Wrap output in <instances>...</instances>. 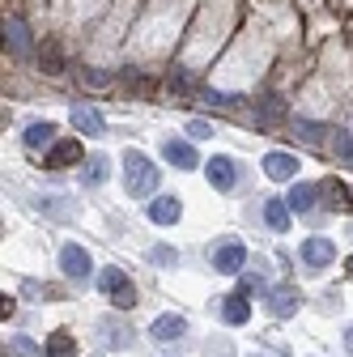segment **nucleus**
<instances>
[{"mask_svg": "<svg viewBox=\"0 0 353 357\" xmlns=\"http://www.w3.org/2000/svg\"><path fill=\"white\" fill-rule=\"evenodd\" d=\"M166 162L179 166V170H192L196 166V149L188 141H166Z\"/></svg>", "mask_w": 353, "mask_h": 357, "instance_id": "14", "label": "nucleus"}, {"mask_svg": "<svg viewBox=\"0 0 353 357\" xmlns=\"http://www.w3.org/2000/svg\"><path fill=\"white\" fill-rule=\"evenodd\" d=\"M320 196H328V208H345L349 204V192H345V183H336V178H324Z\"/></svg>", "mask_w": 353, "mask_h": 357, "instance_id": "18", "label": "nucleus"}, {"mask_svg": "<svg viewBox=\"0 0 353 357\" xmlns=\"http://www.w3.org/2000/svg\"><path fill=\"white\" fill-rule=\"evenodd\" d=\"M149 259H153V264H179V251H170V247H153V251H149Z\"/></svg>", "mask_w": 353, "mask_h": 357, "instance_id": "22", "label": "nucleus"}, {"mask_svg": "<svg viewBox=\"0 0 353 357\" xmlns=\"http://www.w3.org/2000/svg\"><path fill=\"white\" fill-rule=\"evenodd\" d=\"M158 166L141 153V149H128L123 153V183H128V196H137V200H145V196H153L158 192Z\"/></svg>", "mask_w": 353, "mask_h": 357, "instance_id": "1", "label": "nucleus"}, {"mask_svg": "<svg viewBox=\"0 0 353 357\" xmlns=\"http://www.w3.org/2000/svg\"><path fill=\"white\" fill-rule=\"evenodd\" d=\"M298 137L311 141V145H320V141H324V128H315V123H298Z\"/></svg>", "mask_w": 353, "mask_h": 357, "instance_id": "21", "label": "nucleus"}, {"mask_svg": "<svg viewBox=\"0 0 353 357\" xmlns=\"http://www.w3.org/2000/svg\"><path fill=\"white\" fill-rule=\"evenodd\" d=\"M336 149H340L345 158H353V137H340V141H336Z\"/></svg>", "mask_w": 353, "mask_h": 357, "instance_id": "25", "label": "nucleus"}, {"mask_svg": "<svg viewBox=\"0 0 353 357\" xmlns=\"http://www.w3.org/2000/svg\"><path fill=\"white\" fill-rule=\"evenodd\" d=\"M345 344H353V328H349V332H345Z\"/></svg>", "mask_w": 353, "mask_h": 357, "instance_id": "27", "label": "nucleus"}, {"mask_svg": "<svg viewBox=\"0 0 353 357\" xmlns=\"http://www.w3.org/2000/svg\"><path fill=\"white\" fill-rule=\"evenodd\" d=\"M26 145H30V149L56 145V128H52V123H30V128H26Z\"/></svg>", "mask_w": 353, "mask_h": 357, "instance_id": "17", "label": "nucleus"}, {"mask_svg": "<svg viewBox=\"0 0 353 357\" xmlns=\"http://www.w3.org/2000/svg\"><path fill=\"white\" fill-rule=\"evenodd\" d=\"M269 310H273L277 319H290L294 310H298V294H294V289H277L273 302H269Z\"/></svg>", "mask_w": 353, "mask_h": 357, "instance_id": "16", "label": "nucleus"}, {"mask_svg": "<svg viewBox=\"0 0 353 357\" xmlns=\"http://www.w3.org/2000/svg\"><path fill=\"white\" fill-rule=\"evenodd\" d=\"M302 259H306V268H328L336 259V247L328 238H306L302 243Z\"/></svg>", "mask_w": 353, "mask_h": 357, "instance_id": "8", "label": "nucleus"}, {"mask_svg": "<svg viewBox=\"0 0 353 357\" xmlns=\"http://www.w3.org/2000/svg\"><path fill=\"white\" fill-rule=\"evenodd\" d=\"M149 221H158V226L179 221V196H158V200L149 204Z\"/></svg>", "mask_w": 353, "mask_h": 357, "instance_id": "12", "label": "nucleus"}, {"mask_svg": "<svg viewBox=\"0 0 353 357\" xmlns=\"http://www.w3.org/2000/svg\"><path fill=\"white\" fill-rule=\"evenodd\" d=\"M264 174L269 178H294L298 174V158L294 153H269L264 158Z\"/></svg>", "mask_w": 353, "mask_h": 357, "instance_id": "11", "label": "nucleus"}, {"mask_svg": "<svg viewBox=\"0 0 353 357\" xmlns=\"http://www.w3.org/2000/svg\"><path fill=\"white\" fill-rule=\"evenodd\" d=\"M311 204H315V188H311V183H298V188L290 192V208H294V213H306Z\"/></svg>", "mask_w": 353, "mask_h": 357, "instance_id": "19", "label": "nucleus"}, {"mask_svg": "<svg viewBox=\"0 0 353 357\" xmlns=\"http://www.w3.org/2000/svg\"><path fill=\"white\" fill-rule=\"evenodd\" d=\"M73 128L85 132V137H103V132H107V119H103L94 107H73Z\"/></svg>", "mask_w": 353, "mask_h": 357, "instance_id": "9", "label": "nucleus"}, {"mask_svg": "<svg viewBox=\"0 0 353 357\" xmlns=\"http://www.w3.org/2000/svg\"><path fill=\"white\" fill-rule=\"evenodd\" d=\"M60 268H64V273H68L73 281H85V277L94 273V264H90V251H85V247H77V243H68V247L60 251Z\"/></svg>", "mask_w": 353, "mask_h": 357, "instance_id": "5", "label": "nucleus"}, {"mask_svg": "<svg viewBox=\"0 0 353 357\" xmlns=\"http://www.w3.org/2000/svg\"><path fill=\"white\" fill-rule=\"evenodd\" d=\"M183 332H188V319H183V315H158V319L149 324V336H153V340H162V344L179 340Z\"/></svg>", "mask_w": 353, "mask_h": 357, "instance_id": "7", "label": "nucleus"}, {"mask_svg": "<svg viewBox=\"0 0 353 357\" xmlns=\"http://www.w3.org/2000/svg\"><path fill=\"white\" fill-rule=\"evenodd\" d=\"M47 357H77V336L73 332H52L47 336Z\"/></svg>", "mask_w": 353, "mask_h": 357, "instance_id": "15", "label": "nucleus"}, {"mask_svg": "<svg viewBox=\"0 0 353 357\" xmlns=\"http://www.w3.org/2000/svg\"><path fill=\"white\" fill-rule=\"evenodd\" d=\"M243 264H247V247H243L239 238L217 243V247H213V268H217V273L234 277V273H243Z\"/></svg>", "mask_w": 353, "mask_h": 357, "instance_id": "3", "label": "nucleus"}, {"mask_svg": "<svg viewBox=\"0 0 353 357\" xmlns=\"http://www.w3.org/2000/svg\"><path fill=\"white\" fill-rule=\"evenodd\" d=\"M345 273H349V277H353V255H349V264H345Z\"/></svg>", "mask_w": 353, "mask_h": 357, "instance_id": "26", "label": "nucleus"}, {"mask_svg": "<svg viewBox=\"0 0 353 357\" xmlns=\"http://www.w3.org/2000/svg\"><path fill=\"white\" fill-rule=\"evenodd\" d=\"M222 319H226V324H234V328L251 319V302H247V294H243V289H239V294H230V298H222Z\"/></svg>", "mask_w": 353, "mask_h": 357, "instance_id": "10", "label": "nucleus"}, {"mask_svg": "<svg viewBox=\"0 0 353 357\" xmlns=\"http://www.w3.org/2000/svg\"><path fill=\"white\" fill-rule=\"evenodd\" d=\"M107 166H111L107 158H85V174H81V178H85L90 188H98L103 178H107Z\"/></svg>", "mask_w": 353, "mask_h": 357, "instance_id": "20", "label": "nucleus"}, {"mask_svg": "<svg viewBox=\"0 0 353 357\" xmlns=\"http://www.w3.org/2000/svg\"><path fill=\"white\" fill-rule=\"evenodd\" d=\"M77 162H85V149H81L77 137H64V141H56V145L47 149V166H52V170H68V166H77Z\"/></svg>", "mask_w": 353, "mask_h": 357, "instance_id": "4", "label": "nucleus"}, {"mask_svg": "<svg viewBox=\"0 0 353 357\" xmlns=\"http://www.w3.org/2000/svg\"><path fill=\"white\" fill-rule=\"evenodd\" d=\"M188 132H192L196 141H204V137H213V123H204V119H192V123H188Z\"/></svg>", "mask_w": 353, "mask_h": 357, "instance_id": "24", "label": "nucleus"}, {"mask_svg": "<svg viewBox=\"0 0 353 357\" xmlns=\"http://www.w3.org/2000/svg\"><path fill=\"white\" fill-rule=\"evenodd\" d=\"M98 289L119 306V310H128V306H137V285H132L128 277H123V268H103L98 273Z\"/></svg>", "mask_w": 353, "mask_h": 357, "instance_id": "2", "label": "nucleus"}, {"mask_svg": "<svg viewBox=\"0 0 353 357\" xmlns=\"http://www.w3.org/2000/svg\"><path fill=\"white\" fill-rule=\"evenodd\" d=\"M290 217H294L290 200H269V204H264V221H269L277 234H285V230H290Z\"/></svg>", "mask_w": 353, "mask_h": 357, "instance_id": "13", "label": "nucleus"}, {"mask_svg": "<svg viewBox=\"0 0 353 357\" xmlns=\"http://www.w3.org/2000/svg\"><path fill=\"white\" fill-rule=\"evenodd\" d=\"M204 174H209V183H213L217 192H230V188H234V178H239L234 162H230V158H222V153L204 162Z\"/></svg>", "mask_w": 353, "mask_h": 357, "instance_id": "6", "label": "nucleus"}, {"mask_svg": "<svg viewBox=\"0 0 353 357\" xmlns=\"http://www.w3.org/2000/svg\"><path fill=\"white\" fill-rule=\"evenodd\" d=\"M9 38H13L17 52H26V26H22V22H9Z\"/></svg>", "mask_w": 353, "mask_h": 357, "instance_id": "23", "label": "nucleus"}]
</instances>
